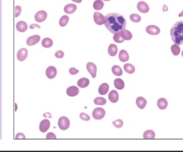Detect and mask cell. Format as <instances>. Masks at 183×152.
I'll list each match as a JSON object with an SVG mask.
<instances>
[{"mask_svg":"<svg viewBox=\"0 0 183 152\" xmlns=\"http://www.w3.org/2000/svg\"><path fill=\"white\" fill-rule=\"evenodd\" d=\"M105 18L104 25L111 34L119 33L126 27V19L119 13H109L105 15Z\"/></svg>","mask_w":183,"mask_h":152,"instance_id":"cell-1","label":"cell"},{"mask_svg":"<svg viewBox=\"0 0 183 152\" xmlns=\"http://www.w3.org/2000/svg\"><path fill=\"white\" fill-rule=\"evenodd\" d=\"M170 36L172 41L178 45L183 44V21L176 22L170 29Z\"/></svg>","mask_w":183,"mask_h":152,"instance_id":"cell-2","label":"cell"},{"mask_svg":"<svg viewBox=\"0 0 183 152\" xmlns=\"http://www.w3.org/2000/svg\"><path fill=\"white\" fill-rule=\"evenodd\" d=\"M70 122L69 119L66 117H61L58 121L59 128L62 130H68L70 126Z\"/></svg>","mask_w":183,"mask_h":152,"instance_id":"cell-3","label":"cell"},{"mask_svg":"<svg viewBox=\"0 0 183 152\" xmlns=\"http://www.w3.org/2000/svg\"><path fill=\"white\" fill-rule=\"evenodd\" d=\"M47 18V13L44 10L38 11L34 16V19L37 22L41 23L44 22Z\"/></svg>","mask_w":183,"mask_h":152,"instance_id":"cell-4","label":"cell"},{"mask_svg":"<svg viewBox=\"0 0 183 152\" xmlns=\"http://www.w3.org/2000/svg\"><path fill=\"white\" fill-rule=\"evenodd\" d=\"M105 115V110L101 108H96L95 109L92 113L93 118L96 120H100L104 118Z\"/></svg>","mask_w":183,"mask_h":152,"instance_id":"cell-5","label":"cell"},{"mask_svg":"<svg viewBox=\"0 0 183 152\" xmlns=\"http://www.w3.org/2000/svg\"><path fill=\"white\" fill-rule=\"evenodd\" d=\"M94 22L99 25H102L104 24L105 21V18L103 15L99 12H95L94 13Z\"/></svg>","mask_w":183,"mask_h":152,"instance_id":"cell-6","label":"cell"},{"mask_svg":"<svg viewBox=\"0 0 183 152\" xmlns=\"http://www.w3.org/2000/svg\"><path fill=\"white\" fill-rule=\"evenodd\" d=\"M146 31L150 35H157L160 34V29L158 26L156 25H151L147 26L146 28Z\"/></svg>","mask_w":183,"mask_h":152,"instance_id":"cell-7","label":"cell"},{"mask_svg":"<svg viewBox=\"0 0 183 152\" xmlns=\"http://www.w3.org/2000/svg\"><path fill=\"white\" fill-rule=\"evenodd\" d=\"M86 68L93 78H95L96 75L97 67L93 63H88L86 65Z\"/></svg>","mask_w":183,"mask_h":152,"instance_id":"cell-8","label":"cell"},{"mask_svg":"<svg viewBox=\"0 0 183 152\" xmlns=\"http://www.w3.org/2000/svg\"><path fill=\"white\" fill-rule=\"evenodd\" d=\"M40 36L38 35L30 36L27 39L26 44L28 46H33L40 41Z\"/></svg>","mask_w":183,"mask_h":152,"instance_id":"cell-9","label":"cell"},{"mask_svg":"<svg viewBox=\"0 0 183 152\" xmlns=\"http://www.w3.org/2000/svg\"><path fill=\"white\" fill-rule=\"evenodd\" d=\"M50 123L49 120L43 119L41 121V122L40 124L39 130L41 132L44 133L48 131V130L50 127Z\"/></svg>","mask_w":183,"mask_h":152,"instance_id":"cell-10","label":"cell"},{"mask_svg":"<svg viewBox=\"0 0 183 152\" xmlns=\"http://www.w3.org/2000/svg\"><path fill=\"white\" fill-rule=\"evenodd\" d=\"M57 74V69L54 66H49L48 67L46 71H45V75L47 77L50 79H54Z\"/></svg>","mask_w":183,"mask_h":152,"instance_id":"cell-11","label":"cell"},{"mask_svg":"<svg viewBox=\"0 0 183 152\" xmlns=\"http://www.w3.org/2000/svg\"><path fill=\"white\" fill-rule=\"evenodd\" d=\"M28 56V51L25 48L20 49L17 54V58L19 61H23Z\"/></svg>","mask_w":183,"mask_h":152,"instance_id":"cell-12","label":"cell"},{"mask_svg":"<svg viewBox=\"0 0 183 152\" xmlns=\"http://www.w3.org/2000/svg\"><path fill=\"white\" fill-rule=\"evenodd\" d=\"M137 9L141 13H147L149 10V7L146 2L140 1L137 4Z\"/></svg>","mask_w":183,"mask_h":152,"instance_id":"cell-13","label":"cell"},{"mask_svg":"<svg viewBox=\"0 0 183 152\" xmlns=\"http://www.w3.org/2000/svg\"><path fill=\"white\" fill-rule=\"evenodd\" d=\"M79 90L78 87L75 86H71L69 87L67 90V94L68 96L71 97H74L78 95Z\"/></svg>","mask_w":183,"mask_h":152,"instance_id":"cell-14","label":"cell"},{"mask_svg":"<svg viewBox=\"0 0 183 152\" xmlns=\"http://www.w3.org/2000/svg\"><path fill=\"white\" fill-rule=\"evenodd\" d=\"M16 28L18 31L20 32H24L27 30L28 25L25 22L21 21L16 24Z\"/></svg>","mask_w":183,"mask_h":152,"instance_id":"cell-15","label":"cell"},{"mask_svg":"<svg viewBox=\"0 0 183 152\" xmlns=\"http://www.w3.org/2000/svg\"><path fill=\"white\" fill-rule=\"evenodd\" d=\"M108 98H109V101L113 103H115L117 102V101H118V99H119V95H118V93H117V91H116L115 90L111 91V92L109 94Z\"/></svg>","mask_w":183,"mask_h":152,"instance_id":"cell-16","label":"cell"},{"mask_svg":"<svg viewBox=\"0 0 183 152\" xmlns=\"http://www.w3.org/2000/svg\"><path fill=\"white\" fill-rule=\"evenodd\" d=\"M119 59L121 62H126L129 60V55L128 52L124 50H122L119 53Z\"/></svg>","mask_w":183,"mask_h":152,"instance_id":"cell-17","label":"cell"},{"mask_svg":"<svg viewBox=\"0 0 183 152\" xmlns=\"http://www.w3.org/2000/svg\"><path fill=\"white\" fill-rule=\"evenodd\" d=\"M109 87L108 83H104L101 84L99 88V93L101 95H104L108 92Z\"/></svg>","mask_w":183,"mask_h":152,"instance_id":"cell-18","label":"cell"},{"mask_svg":"<svg viewBox=\"0 0 183 152\" xmlns=\"http://www.w3.org/2000/svg\"><path fill=\"white\" fill-rule=\"evenodd\" d=\"M136 104L139 109H143L147 104V101L143 97H139L136 98Z\"/></svg>","mask_w":183,"mask_h":152,"instance_id":"cell-19","label":"cell"},{"mask_svg":"<svg viewBox=\"0 0 183 152\" xmlns=\"http://www.w3.org/2000/svg\"><path fill=\"white\" fill-rule=\"evenodd\" d=\"M77 10V6L74 4H68L64 8V11L66 13L72 14Z\"/></svg>","mask_w":183,"mask_h":152,"instance_id":"cell-20","label":"cell"},{"mask_svg":"<svg viewBox=\"0 0 183 152\" xmlns=\"http://www.w3.org/2000/svg\"><path fill=\"white\" fill-rule=\"evenodd\" d=\"M121 37L124 40H130L132 38V34L126 29H124L120 32Z\"/></svg>","mask_w":183,"mask_h":152,"instance_id":"cell-21","label":"cell"},{"mask_svg":"<svg viewBox=\"0 0 183 152\" xmlns=\"http://www.w3.org/2000/svg\"><path fill=\"white\" fill-rule=\"evenodd\" d=\"M108 52L109 54L111 56H115V55H116L118 52L117 46L115 44H111L108 47Z\"/></svg>","mask_w":183,"mask_h":152,"instance_id":"cell-22","label":"cell"},{"mask_svg":"<svg viewBox=\"0 0 183 152\" xmlns=\"http://www.w3.org/2000/svg\"><path fill=\"white\" fill-rule=\"evenodd\" d=\"M157 105L158 108L161 110L165 109L167 106V102L166 99L164 98H161L158 99L157 102Z\"/></svg>","mask_w":183,"mask_h":152,"instance_id":"cell-23","label":"cell"},{"mask_svg":"<svg viewBox=\"0 0 183 152\" xmlns=\"http://www.w3.org/2000/svg\"><path fill=\"white\" fill-rule=\"evenodd\" d=\"M42 46L44 48H50L53 45V41L52 39L49 38H44L41 42Z\"/></svg>","mask_w":183,"mask_h":152,"instance_id":"cell-24","label":"cell"},{"mask_svg":"<svg viewBox=\"0 0 183 152\" xmlns=\"http://www.w3.org/2000/svg\"><path fill=\"white\" fill-rule=\"evenodd\" d=\"M89 80L88 79L86 78H81L78 81V82H77L78 86L82 88H84L87 87L89 85Z\"/></svg>","mask_w":183,"mask_h":152,"instance_id":"cell-25","label":"cell"},{"mask_svg":"<svg viewBox=\"0 0 183 152\" xmlns=\"http://www.w3.org/2000/svg\"><path fill=\"white\" fill-rule=\"evenodd\" d=\"M143 137L145 139H152L155 137V132L152 130H147L144 133Z\"/></svg>","mask_w":183,"mask_h":152,"instance_id":"cell-26","label":"cell"},{"mask_svg":"<svg viewBox=\"0 0 183 152\" xmlns=\"http://www.w3.org/2000/svg\"><path fill=\"white\" fill-rule=\"evenodd\" d=\"M114 86L116 89L121 90L124 88L125 84L123 80L120 79H116L114 81Z\"/></svg>","mask_w":183,"mask_h":152,"instance_id":"cell-27","label":"cell"},{"mask_svg":"<svg viewBox=\"0 0 183 152\" xmlns=\"http://www.w3.org/2000/svg\"><path fill=\"white\" fill-rule=\"evenodd\" d=\"M93 8L95 10H100L104 7V3L101 0H95L93 3Z\"/></svg>","mask_w":183,"mask_h":152,"instance_id":"cell-28","label":"cell"},{"mask_svg":"<svg viewBox=\"0 0 183 152\" xmlns=\"http://www.w3.org/2000/svg\"><path fill=\"white\" fill-rule=\"evenodd\" d=\"M111 70L113 74L116 76H118V77H119V76H121L123 74V70H122L121 67L118 65L114 66L112 67Z\"/></svg>","mask_w":183,"mask_h":152,"instance_id":"cell-29","label":"cell"},{"mask_svg":"<svg viewBox=\"0 0 183 152\" xmlns=\"http://www.w3.org/2000/svg\"><path fill=\"white\" fill-rule=\"evenodd\" d=\"M69 21V17L67 15H63V16L60 17L59 21V24L60 26L64 27L66 26Z\"/></svg>","mask_w":183,"mask_h":152,"instance_id":"cell-30","label":"cell"},{"mask_svg":"<svg viewBox=\"0 0 183 152\" xmlns=\"http://www.w3.org/2000/svg\"><path fill=\"white\" fill-rule=\"evenodd\" d=\"M171 51L174 55H178L180 52V49L179 45L176 44L172 45L171 47Z\"/></svg>","mask_w":183,"mask_h":152,"instance_id":"cell-31","label":"cell"},{"mask_svg":"<svg viewBox=\"0 0 183 152\" xmlns=\"http://www.w3.org/2000/svg\"><path fill=\"white\" fill-rule=\"evenodd\" d=\"M124 69L129 74H133L135 72V67L130 64H126L124 65Z\"/></svg>","mask_w":183,"mask_h":152,"instance_id":"cell-32","label":"cell"},{"mask_svg":"<svg viewBox=\"0 0 183 152\" xmlns=\"http://www.w3.org/2000/svg\"><path fill=\"white\" fill-rule=\"evenodd\" d=\"M130 20L134 23H139L141 20V18L140 15L136 13L131 14L130 16Z\"/></svg>","mask_w":183,"mask_h":152,"instance_id":"cell-33","label":"cell"},{"mask_svg":"<svg viewBox=\"0 0 183 152\" xmlns=\"http://www.w3.org/2000/svg\"><path fill=\"white\" fill-rule=\"evenodd\" d=\"M94 103L96 105H103L106 104V101L104 98L103 97H96L94 100Z\"/></svg>","mask_w":183,"mask_h":152,"instance_id":"cell-34","label":"cell"},{"mask_svg":"<svg viewBox=\"0 0 183 152\" xmlns=\"http://www.w3.org/2000/svg\"><path fill=\"white\" fill-rule=\"evenodd\" d=\"M113 39L117 43H121L124 41V40L123 39V38L121 37L120 32L116 33V34H114V35L113 36Z\"/></svg>","mask_w":183,"mask_h":152,"instance_id":"cell-35","label":"cell"},{"mask_svg":"<svg viewBox=\"0 0 183 152\" xmlns=\"http://www.w3.org/2000/svg\"><path fill=\"white\" fill-rule=\"evenodd\" d=\"M113 125L117 128H121L123 125V121L121 119H117L113 122Z\"/></svg>","mask_w":183,"mask_h":152,"instance_id":"cell-36","label":"cell"},{"mask_svg":"<svg viewBox=\"0 0 183 152\" xmlns=\"http://www.w3.org/2000/svg\"><path fill=\"white\" fill-rule=\"evenodd\" d=\"M22 12V8L19 6H16L15 7V17L17 18L21 15Z\"/></svg>","mask_w":183,"mask_h":152,"instance_id":"cell-37","label":"cell"},{"mask_svg":"<svg viewBox=\"0 0 183 152\" xmlns=\"http://www.w3.org/2000/svg\"><path fill=\"white\" fill-rule=\"evenodd\" d=\"M80 118L84 121H88L90 119V117L86 113L82 112L80 114Z\"/></svg>","mask_w":183,"mask_h":152,"instance_id":"cell-38","label":"cell"},{"mask_svg":"<svg viewBox=\"0 0 183 152\" xmlns=\"http://www.w3.org/2000/svg\"><path fill=\"white\" fill-rule=\"evenodd\" d=\"M64 55V53L62 51H58L55 54V56L58 59L62 58Z\"/></svg>","mask_w":183,"mask_h":152,"instance_id":"cell-39","label":"cell"},{"mask_svg":"<svg viewBox=\"0 0 183 152\" xmlns=\"http://www.w3.org/2000/svg\"><path fill=\"white\" fill-rule=\"evenodd\" d=\"M46 139H56V136L55 135V134L54 133L49 132L46 135Z\"/></svg>","mask_w":183,"mask_h":152,"instance_id":"cell-40","label":"cell"},{"mask_svg":"<svg viewBox=\"0 0 183 152\" xmlns=\"http://www.w3.org/2000/svg\"><path fill=\"white\" fill-rule=\"evenodd\" d=\"M79 72V70L78 69H77L75 68L72 67L71 68H70L69 69V73L71 74V75H75L76 74H77Z\"/></svg>","mask_w":183,"mask_h":152,"instance_id":"cell-41","label":"cell"},{"mask_svg":"<svg viewBox=\"0 0 183 152\" xmlns=\"http://www.w3.org/2000/svg\"><path fill=\"white\" fill-rule=\"evenodd\" d=\"M15 138L17 139H25L26 137L23 133H19L16 135V137H15Z\"/></svg>","mask_w":183,"mask_h":152,"instance_id":"cell-42","label":"cell"},{"mask_svg":"<svg viewBox=\"0 0 183 152\" xmlns=\"http://www.w3.org/2000/svg\"><path fill=\"white\" fill-rule=\"evenodd\" d=\"M35 27H37V28H41V27L39 25H38L37 24H31L29 26V28L32 29V30L34 29Z\"/></svg>","mask_w":183,"mask_h":152,"instance_id":"cell-43","label":"cell"},{"mask_svg":"<svg viewBox=\"0 0 183 152\" xmlns=\"http://www.w3.org/2000/svg\"><path fill=\"white\" fill-rule=\"evenodd\" d=\"M43 116L45 117H49V118H51V115L49 113L47 112V113H45L43 115Z\"/></svg>","mask_w":183,"mask_h":152,"instance_id":"cell-44","label":"cell"},{"mask_svg":"<svg viewBox=\"0 0 183 152\" xmlns=\"http://www.w3.org/2000/svg\"><path fill=\"white\" fill-rule=\"evenodd\" d=\"M72 1L77 3H80L82 2V0H72Z\"/></svg>","mask_w":183,"mask_h":152,"instance_id":"cell-45","label":"cell"},{"mask_svg":"<svg viewBox=\"0 0 183 152\" xmlns=\"http://www.w3.org/2000/svg\"><path fill=\"white\" fill-rule=\"evenodd\" d=\"M163 9V11H167V8L165 5H164Z\"/></svg>","mask_w":183,"mask_h":152,"instance_id":"cell-46","label":"cell"},{"mask_svg":"<svg viewBox=\"0 0 183 152\" xmlns=\"http://www.w3.org/2000/svg\"><path fill=\"white\" fill-rule=\"evenodd\" d=\"M178 16L179 17H183V10H182V11L178 15Z\"/></svg>","mask_w":183,"mask_h":152,"instance_id":"cell-47","label":"cell"},{"mask_svg":"<svg viewBox=\"0 0 183 152\" xmlns=\"http://www.w3.org/2000/svg\"><path fill=\"white\" fill-rule=\"evenodd\" d=\"M102 1H109L110 0H102Z\"/></svg>","mask_w":183,"mask_h":152,"instance_id":"cell-48","label":"cell"},{"mask_svg":"<svg viewBox=\"0 0 183 152\" xmlns=\"http://www.w3.org/2000/svg\"><path fill=\"white\" fill-rule=\"evenodd\" d=\"M181 55H182V58H183V51H182V53H181Z\"/></svg>","mask_w":183,"mask_h":152,"instance_id":"cell-49","label":"cell"}]
</instances>
